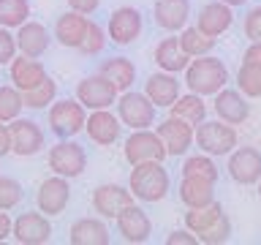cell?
Segmentation results:
<instances>
[{
  "instance_id": "31",
  "label": "cell",
  "mask_w": 261,
  "mask_h": 245,
  "mask_svg": "<svg viewBox=\"0 0 261 245\" xmlns=\"http://www.w3.org/2000/svg\"><path fill=\"white\" fill-rule=\"evenodd\" d=\"M179 44H182V49L191 57H201V55H210L212 49H215V38L207 36V33H201L199 28H182L179 30Z\"/></svg>"
},
{
  "instance_id": "10",
  "label": "cell",
  "mask_w": 261,
  "mask_h": 245,
  "mask_svg": "<svg viewBox=\"0 0 261 245\" xmlns=\"http://www.w3.org/2000/svg\"><path fill=\"white\" fill-rule=\"evenodd\" d=\"M226 172L234 183L240 185H256L261 180V150L258 147H248V144H237L228 153L226 161Z\"/></svg>"
},
{
  "instance_id": "5",
  "label": "cell",
  "mask_w": 261,
  "mask_h": 245,
  "mask_svg": "<svg viewBox=\"0 0 261 245\" xmlns=\"http://www.w3.org/2000/svg\"><path fill=\"white\" fill-rule=\"evenodd\" d=\"M122 155H125V161L130 166H136V163H144V161H166L169 150H166V144H163L158 131L136 128V131H130V136L122 142Z\"/></svg>"
},
{
  "instance_id": "35",
  "label": "cell",
  "mask_w": 261,
  "mask_h": 245,
  "mask_svg": "<svg viewBox=\"0 0 261 245\" xmlns=\"http://www.w3.org/2000/svg\"><path fill=\"white\" fill-rule=\"evenodd\" d=\"M57 101V82L52 77H46L38 87H33L24 93V106L28 109H46Z\"/></svg>"
},
{
  "instance_id": "45",
  "label": "cell",
  "mask_w": 261,
  "mask_h": 245,
  "mask_svg": "<svg viewBox=\"0 0 261 245\" xmlns=\"http://www.w3.org/2000/svg\"><path fill=\"white\" fill-rule=\"evenodd\" d=\"M8 153H11V128H8V122L0 120V158Z\"/></svg>"
},
{
  "instance_id": "40",
  "label": "cell",
  "mask_w": 261,
  "mask_h": 245,
  "mask_svg": "<svg viewBox=\"0 0 261 245\" xmlns=\"http://www.w3.org/2000/svg\"><path fill=\"white\" fill-rule=\"evenodd\" d=\"M16 55H19L16 33H11V28H3V24H0V65H8Z\"/></svg>"
},
{
  "instance_id": "4",
  "label": "cell",
  "mask_w": 261,
  "mask_h": 245,
  "mask_svg": "<svg viewBox=\"0 0 261 245\" xmlns=\"http://www.w3.org/2000/svg\"><path fill=\"white\" fill-rule=\"evenodd\" d=\"M240 144V136H237V126L231 122H223V120H201L196 126V147L201 153L212 155H228L234 147Z\"/></svg>"
},
{
  "instance_id": "47",
  "label": "cell",
  "mask_w": 261,
  "mask_h": 245,
  "mask_svg": "<svg viewBox=\"0 0 261 245\" xmlns=\"http://www.w3.org/2000/svg\"><path fill=\"white\" fill-rule=\"evenodd\" d=\"M223 3H226V6H231V8H237V6H245L248 0H223Z\"/></svg>"
},
{
  "instance_id": "1",
  "label": "cell",
  "mask_w": 261,
  "mask_h": 245,
  "mask_svg": "<svg viewBox=\"0 0 261 245\" xmlns=\"http://www.w3.org/2000/svg\"><path fill=\"white\" fill-rule=\"evenodd\" d=\"M128 188L134 191V196L139 202L155 204V202H163L169 196L171 177H169L166 166H163V161H144V163L130 166Z\"/></svg>"
},
{
  "instance_id": "37",
  "label": "cell",
  "mask_w": 261,
  "mask_h": 245,
  "mask_svg": "<svg viewBox=\"0 0 261 245\" xmlns=\"http://www.w3.org/2000/svg\"><path fill=\"white\" fill-rule=\"evenodd\" d=\"M106 41H109V33H106L98 22L90 19L87 33H85V38H82V44H79V52L87 55V57H95L106 49Z\"/></svg>"
},
{
  "instance_id": "8",
  "label": "cell",
  "mask_w": 261,
  "mask_h": 245,
  "mask_svg": "<svg viewBox=\"0 0 261 245\" xmlns=\"http://www.w3.org/2000/svg\"><path fill=\"white\" fill-rule=\"evenodd\" d=\"M144 30V19H142V11L134 6H120L114 8L109 22H106V33H109V41L117 46H128L142 36Z\"/></svg>"
},
{
  "instance_id": "28",
  "label": "cell",
  "mask_w": 261,
  "mask_h": 245,
  "mask_svg": "<svg viewBox=\"0 0 261 245\" xmlns=\"http://www.w3.org/2000/svg\"><path fill=\"white\" fill-rule=\"evenodd\" d=\"M98 74H103V77L109 79L120 93L130 90V87H134V82H136V65H134V60H128V57H122V55L103 60L101 65H98Z\"/></svg>"
},
{
  "instance_id": "11",
  "label": "cell",
  "mask_w": 261,
  "mask_h": 245,
  "mask_svg": "<svg viewBox=\"0 0 261 245\" xmlns=\"http://www.w3.org/2000/svg\"><path fill=\"white\" fill-rule=\"evenodd\" d=\"M155 131L161 134L163 144H166V150L171 158H177V155H188L191 147H196V126H191L188 120L182 117H174V114H169L166 120H161Z\"/></svg>"
},
{
  "instance_id": "46",
  "label": "cell",
  "mask_w": 261,
  "mask_h": 245,
  "mask_svg": "<svg viewBox=\"0 0 261 245\" xmlns=\"http://www.w3.org/2000/svg\"><path fill=\"white\" fill-rule=\"evenodd\" d=\"M11 232H14L11 215H8V210H0V242L8 240V237H11Z\"/></svg>"
},
{
  "instance_id": "32",
  "label": "cell",
  "mask_w": 261,
  "mask_h": 245,
  "mask_svg": "<svg viewBox=\"0 0 261 245\" xmlns=\"http://www.w3.org/2000/svg\"><path fill=\"white\" fill-rule=\"evenodd\" d=\"M24 109V93L16 85H0V120L11 122L22 117Z\"/></svg>"
},
{
  "instance_id": "14",
  "label": "cell",
  "mask_w": 261,
  "mask_h": 245,
  "mask_svg": "<svg viewBox=\"0 0 261 245\" xmlns=\"http://www.w3.org/2000/svg\"><path fill=\"white\" fill-rule=\"evenodd\" d=\"M134 191L130 188H122L117 183H103L93 191V210L106 220H114L125 207L134 204Z\"/></svg>"
},
{
  "instance_id": "42",
  "label": "cell",
  "mask_w": 261,
  "mask_h": 245,
  "mask_svg": "<svg viewBox=\"0 0 261 245\" xmlns=\"http://www.w3.org/2000/svg\"><path fill=\"white\" fill-rule=\"evenodd\" d=\"M199 242V234H193L191 229H174V232H169L166 237V245H196Z\"/></svg>"
},
{
  "instance_id": "22",
  "label": "cell",
  "mask_w": 261,
  "mask_h": 245,
  "mask_svg": "<svg viewBox=\"0 0 261 245\" xmlns=\"http://www.w3.org/2000/svg\"><path fill=\"white\" fill-rule=\"evenodd\" d=\"M231 24H234V8L226 6L223 0H212V3L201 6L199 16H196V28L212 38L223 36Z\"/></svg>"
},
{
  "instance_id": "30",
  "label": "cell",
  "mask_w": 261,
  "mask_h": 245,
  "mask_svg": "<svg viewBox=\"0 0 261 245\" xmlns=\"http://www.w3.org/2000/svg\"><path fill=\"white\" fill-rule=\"evenodd\" d=\"M220 215H223L220 202H212V204H207V207H188V212H185V226L191 229L193 234L201 237Z\"/></svg>"
},
{
  "instance_id": "17",
  "label": "cell",
  "mask_w": 261,
  "mask_h": 245,
  "mask_svg": "<svg viewBox=\"0 0 261 245\" xmlns=\"http://www.w3.org/2000/svg\"><path fill=\"white\" fill-rule=\"evenodd\" d=\"M114 224H117V234L130 245H142V242L150 240V234H152V220L136 202L122 210L120 215L114 218Z\"/></svg>"
},
{
  "instance_id": "9",
  "label": "cell",
  "mask_w": 261,
  "mask_h": 245,
  "mask_svg": "<svg viewBox=\"0 0 261 245\" xmlns=\"http://www.w3.org/2000/svg\"><path fill=\"white\" fill-rule=\"evenodd\" d=\"M76 98L87 106V112L93 109H112L120 98V90L112 85L103 74H90L76 85Z\"/></svg>"
},
{
  "instance_id": "3",
  "label": "cell",
  "mask_w": 261,
  "mask_h": 245,
  "mask_svg": "<svg viewBox=\"0 0 261 245\" xmlns=\"http://www.w3.org/2000/svg\"><path fill=\"white\" fill-rule=\"evenodd\" d=\"M87 114V106L79 98H57L46 112V122L57 139H73L79 131H85Z\"/></svg>"
},
{
  "instance_id": "2",
  "label": "cell",
  "mask_w": 261,
  "mask_h": 245,
  "mask_svg": "<svg viewBox=\"0 0 261 245\" xmlns=\"http://www.w3.org/2000/svg\"><path fill=\"white\" fill-rule=\"evenodd\" d=\"M185 87L191 93H199V95H215L220 93L226 85H228V68L220 57H212V55H201V57H193L191 65L185 68Z\"/></svg>"
},
{
  "instance_id": "21",
  "label": "cell",
  "mask_w": 261,
  "mask_h": 245,
  "mask_svg": "<svg viewBox=\"0 0 261 245\" xmlns=\"http://www.w3.org/2000/svg\"><path fill=\"white\" fill-rule=\"evenodd\" d=\"M109 240H112L109 226H106V218L101 215H85L73 220V226L68 229L71 245H109Z\"/></svg>"
},
{
  "instance_id": "15",
  "label": "cell",
  "mask_w": 261,
  "mask_h": 245,
  "mask_svg": "<svg viewBox=\"0 0 261 245\" xmlns=\"http://www.w3.org/2000/svg\"><path fill=\"white\" fill-rule=\"evenodd\" d=\"M68 202H71V180L68 177L52 175L38 185L36 204H38L41 212H46V215H63L65 207H68Z\"/></svg>"
},
{
  "instance_id": "23",
  "label": "cell",
  "mask_w": 261,
  "mask_h": 245,
  "mask_svg": "<svg viewBox=\"0 0 261 245\" xmlns=\"http://www.w3.org/2000/svg\"><path fill=\"white\" fill-rule=\"evenodd\" d=\"M87 24H90L87 14H79V11H73V8H68L65 14L57 16L52 36L57 38V44L65 46V49H79L82 38H85V33H87Z\"/></svg>"
},
{
  "instance_id": "33",
  "label": "cell",
  "mask_w": 261,
  "mask_h": 245,
  "mask_svg": "<svg viewBox=\"0 0 261 245\" xmlns=\"http://www.w3.org/2000/svg\"><path fill=\"white\" fill-rule=\"evenodd\" d=\"M30 19V0H0V24L3 28H22Z\"/></svg>"
},
{
  "instance_id": "7",
  "label": "cell",
  "mask_w": 261,
  "mask_h": 245,
  "mask_svg": "<svg viewBox=\"0 0 261 245\" xmlns=\"http://www.w3.org/2000/svg\"><path fill=\"white\" fill-rule=\"evenodd\" d=\"M117 117L122 120V126H128L130 131L136 128H152L155 126V106L147 93H136V90H125L117 98Z\"/></svg>"
},
{
  "instance_id": "13",
  "label": "cell",
  "mask_w": 261,
  "mask_h": 245,
  "mask_svg": "<svg viewBox=\"0 0 261 245\" xmlns=\"http://www.w3.org/2000/svg\"><path fill=\"white\" fill-rule=\"evenodd\" d=\"M11 237L19 245H44L52 240V224L49 215L41 210H30L22 212L19 218H14V232Z\"/></svg>"
},
{
  "instance_id": "16",
  "label": "cell",
  "mask_w": 261,
  "mask_h": 245,
  "mask_svg": "<svg viewBox=\"0 0 261 245\" xmlns=\"http://www.w3.org/2000/svg\"><path fill=\"white\" fill-rule=\"evenodd\" d=\"M250 98L242 93L240 87H223L220 93L212 95V112L218 114L223 122H231V126H242L245 120L250 117Z\"/></svg>"
},
{
  "instance_id": "18",
  "label": "cell",
  "mask_w": 261,
  "mask_h": 245,
  "mask_svg": "<svg viewBox=\"0 0 261 245\" xmlns=\"http://www.w3.org/2000/svg\"><path fill=\"white\" fill-rule=\"evenodd\" d=\"M85 131H87L90 142H95L101 147H112L122 134V120L112 109H93L87 114Z\"/></svg>"
},
{
  "instance_id": "36",
  "label": "cell",
  "mask_w": 261,
  "mask_h": 245,
  "mask_svg": "<svg viewBox=\"0 0 261 245\" xmlns=\"http://www.w3.org/2000/svg\"><path fill=\"white\" fill-rule=\"evenodd\" d=\"M237 87L248 98H261V65L242 63L237 71Z\"/></svg>"
},
{
  "instance_id": "26",
  "label": "cell",
  "mask_w": 261,
  "mask_h": 245,
  "mask_svg": "<svg viewBox=\"0 0 261 245\" xmlns=\"http://www.w3.org/2000/svg\"><path fill=\"white\" fill-rule=\"evenodd\" d=\"M177 191H179V202L185 207H207V204L215 202V180L182 175Z\"/></svg>"
},
{
  "instance_id": "29",
  "label": "cell",
  "mask_w": 261,
  "mask_h": 245,
  "mask_svg": "<svg viewBox=\"0 0 261 245\" xmlns=\"http://www.w3.org/2000/svg\"><path fill=\"white\" fill-rule=\"evenodd\" d=\"M207 112H210V106H207V101H204V95L191 93V90H188V93H182L174 104L169 106V114L188 120L191 126H199L201 120H207Z\"/></svg>"
},
{
  "instance_id": "24",
  "label": "cell",
  "mask_w": 261,
  "mask_h": 245,
  "mask_svg": "<svg viewBox=\"0 0 261 245\" xmlns=\"http://www.w3.org/2000/svg\"><path fill=\"white\" fill-rule=\"evenodd\" d=\"M155 14V24L166 33H177L188 28L191 19V0H155L152 6Z\"/></svg>"
},
{
  "instance_id": "34",
  "label": "cell",
  "mask_w": 261,
  "mask_h": 245,
  "mask_svg": "<svg viewBox=\"0 0 261 245\" xmlns=\"http://www.w3.org/2000/svg\"><path fill=\"white\" fill-rule=\"evenodd\" d=\"M182 175H193V177H207V180H215L218 183V177H220V169H218V163L212 155L207 153H196V155H188L185 163H182Z\"/></svg>"
},
{
  "instance_id": "27",
  "label": "cell",
  "mask_w": 261,
  "mask_h": 245,
  "mask_svg": "<svg viewBox=\"0 0 261 245\" xmlns=\"http://www.w3.org/2000/svg\"><path fill=\"white\" fill-rule=\"evenodd\" d=\"M193 57L182 49L179 44V36H169L163 38L158 46H155V65L161 71H169V74H185V68L191 65Z\"/></svg>"
},
{
  "instance_id": "48",
  "label": "cell",
  "mask_w": 261,
  "mask_h": 245,
  "mask_svg": "<svg viewBox=\"0 0 261 245\" xmlns=\"http://www.w3.org/2000/svg\"><path fill=\"white\" fill-rule=\"evenodd\" d=\"M256 188H258V199H261V180H258V183H256Z\"/></svg>"
},
{
  "instance_id": "19",
  "label": "cell",
  "mask_w": 261,
  "mask_h": 245,
  "mask_svg": "<svg viewBox=\"0 0 261 245\" xmlns=\"http://www.w3.org/2000/svg\"><path fill=\"white\" fill-rule=\"evenodd\" d=\"M182 85L185 82L177 79V74H169V71H158V74H150L144 82V93L147 98L158 106V109H169L171 104L182 95Z\"/></svg>"
},
{
  "instance_id": "38",
  "label": "cell",
  "mask_w": 261,
  "mask_h": 245,
  "mask_svg": "<svg viewBox=\"0 0 261 245\" xmlns=\"http://www.w3.org/2000/svg\"><path fill=\"white\" fill-rule=\"evenodd\" d=\"M228 240H231V218H228L226 212L199 237V242H204V245H223Z\"/></svg>"
},
{
  "instance_id": "6",
  "label": "cell",
  "mask_w": 261,
  "mask_h": 245,
  "mask_svg": "<svg viewBox=\"0 0 261 245\" xmlns=\"http://www.w3.org/2000/svg\"><path fill=\"white\" fill-rule=\"evenodd\" d=\"M46 166L52 169V175L73 180V177L85 175V169H87V150L79 142H73V139H60L57 144L49 147Z\"/></svg>"
},
{
  "instance_id": "39",
  "label": "cell",
  "mask_w": 261,
  "mask_h": 245,
  "mask_svg": "<svg viewBox=\"0 0 261 245\" xmlns=\"http://www.w3.org/2000/svg\"><path fill=\"white\" fill-rule=\"evenodd\" d=\"M22 202V185L19 180L0 175V210H14Z\"/></svg>"
},
{
  "instance_id": "12",
  "label": "cell",
  "mask_w": 261,
  "mask_h": 245,
  "mask_svg": "<svg viewBox=\"0 0 261 245\" xmlns=\"http://www.w3.org/2000/svg\"><path fill=\"white\" fill-rule=\"evenodd\" d=\"M11 128V153L19 155V158H30V155H38L44 150V128L38 126L36 120H28V117H16L8 122Z\"/></svg>"
},
{
  "instance_id": "25",
  "label": "cell",
  "mask_w": 261,
  "mask_h": 245,
  "mask_svg": "<svg viewBox=\"0 0 261 245\" xmlns=\"http://www.w3.org/2000/svg\"><path fill=\"white\" fill-rule=\"evenodd\" d=\"M52 33H49L41 22L28 19L22 28H16V46H19V55L28 57H44L49 44H52Z\"/></svg>"
},
{
  "instance_id": "44",
  "label": "cell",
  "mask_w": 261,
  "mask_h": 245,
  "mask_svg": "<svg viewBox=\"0 0 261 245\" xmlns=\"http://www.w3.org/2000/svg\"><path fill=\"white\" fill-rule=\"evenodd\" d=\"M242 63L261 65V44H258V41H250V44H248V49L242 52Z\"/></svg>"
},
{
  "instance_id": "43",
  "label": "cell",
  "mask_w": 261,
  "mask_h": 245,
  "mask_svg": "<svg viewBox=\"0 0 261 245\" xmlns=\"http://www.w3.org/2000/svg\"><path fill=\"white\" fill-rule=\"evenodd\" d=\"M98 6H101V0H68V8H73V11L79 14H95Z\"/></svg>"
},
{
  "instance_id": "41",
  "label": "cell",
  "mask_w": 261,
  "mask_h": 245,
  "mask_svg": "<svg viewBox=\"0 0 261 245\" xmlns=\"http://www.w3.org/2000/svg\"><path fill=\"white\" fill-rule=\"evenodd\" d=\"M242 33L248 41H258L261 44V6H253L242 19Z\"/></svg>"
},
{
  "instance_id": "20",
  "label": "cell",
  "mask_w": 261,
  "mask_h": 245,
  "mask_svg": "<svg viewBox=\"0 0 261 245\" xmlns=\"http://www.w3.org/2000/svg\"><path fill=\"white\" fill-rule=\"evenodd\" d=\"M8 77H11V85H16L22 93L38 87L49 74L44 68V63L38 57H28V55H16L11 63H8Z\"/></svg>"
}]
</instances>
